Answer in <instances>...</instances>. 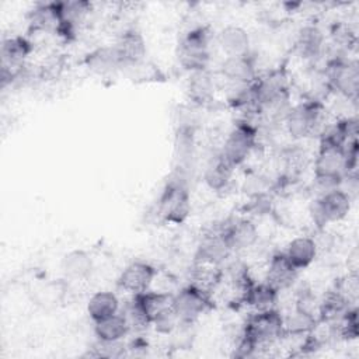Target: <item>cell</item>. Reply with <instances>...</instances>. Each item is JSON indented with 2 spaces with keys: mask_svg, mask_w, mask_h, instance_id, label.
I'll use <instances>...</instances> for the list:
<instances>
[{
  "mask_svg": "<svg viewBox=\"0 0 359 359\" xmlns=\"http://www.w3.org/2000/svg\"><path fill=\"white\" fill-rule=\"evenodd\" d=\"M191 210L189 191L184 171L178 170L165 182L158 201H157V216L171 224L182 223Z\"/></svg>",
  "mask_w": 359,
  "mask_h": 359,
  "instance_id": "obj_1",
  "label": "cell"
},
{
  "mask_svg": "<svg viewBox=\"0 0 359 359\" xmlns=\"http://www.w3.org/2000/svg\"><path fill=\"white\" fill-rule=\"evenodd\" d=\"M240 335L257 351L268 348L283 337V316L276 307L265 311H252Z\"/></svg>",
  "mask_w": 359,
  "mask_h": 359,
  "instance_id": "obj_2",
  "label": "cell"
},
{
  "mask_svg": "<svg viewBox=\"0 0 359 359\" xmlns=\"http://www.w3.org/2000/svg\"><path fill=\"white\" fill-rule=\"evenodd\" d=\"M212 34L206 27L189 29L178 43V60L189 73L205 70L210 62Z\"/></svg>",
  "mask_w": 359,
  "mask_h": 359,
  "instance_id": "obj_3",
  "label": "cell"
},
{
  "mask_svg": "<svg viewBox=\"0 0 359 359\" xmlns=\"http://www.w3.org/2000/svg\"><path fill=\"white\" fill-rule=\"evenodd\" d=\"M323 107L320 101L310 100L292 105L283 125L287 135L294 140H304L323 130Z\"/></svg>",
  "mask_w": 359,
  "mask_h": 359,
  "instance_id": "obj_4",
  "label": "cell"
},
{
  "mask_svg": "<svg viewBox=\"0 0 359 359\" xmlns=\"http://www.w3.org/2000/svg\"><path fill=\"white\" fill-rule=\"evenodd\" d=\"M352 198L341 188L316 196L310 203V217L317 229H324L330 223L344 220L352 208Z\"/></svg>",
  "mask_w": 359,
  "mask_h": 359,
  "instance_id": "obj_5",
  "label": "cell"
},
{
  "mask_svg": "<svg viewBox=\"0 0 359 359\" xmlns=\"http://www.w3.org/2000/svg\"><path fill=\"white\" fill-rule=\"evenodd\" d=\"M257 139L258 132L255 126L247 119H243L230 129L219 153L233 167H238L254 151Z\"/></svg>",
  "mask_w": 359,
  "mask_h": 359,
  "instance_id": "obj_6",
  "label": "cell"
},
{
  "mask_svg": "<svg viewBox=\"0 0 359 359\" xmlns=\"http://www.w3.org/2000/svg\"><path fill=\"white\" fill-rule=\"evenodd\" d=\"M212 306L209 292L195 283L184 286L172 294V310L180 325L194 324Z\"/></svg>",
  "mask_w": 359,
  "mask_h": 359,
  "instance_id": "obj_7",
  "label": "cell"
},
{
  "mask_svg": "<svg viewBox=\"0 0 359 359\" xmlns=\"http://www.w3.org/2000/svg\"><path fill=\"white\" fill-rule=\"evenodd\" d=\"M328 87L345 97L356 101L359 91V67L355 60L335 57L327 69Z\"/></svg>",
  "mask_w": 359,
  "mask_h": 359,
  "instance_id": "obj_8",
  "label": "cell"
},
{
  "mask_svg": "<svg viewBox=\"0 0 359 359\" xmlns=\"http://www.w3.org/2000/svg\"><path fill=\"white\" fill-rule=\"evenodd\" d=\"M224 222L219 226H215L209 229L199 240L195 259L198 264L212 265V266H220L230 255L233 254V250L224 236Z\"/></svg>",
  "mask_w": 359,
  "mask_h": 359,
  "instance_id": "obj_9",
  "label": "cell"
},
{
  "mask_svg": "<svg viewBox=\"0 0 359 359\" xmlns=\"http://www.w3.org/2000/svg\"><path fill=\"white\" fill-rule=\"evenodd\" d=\"M252 91L258 109L289 97V83L287 76L282 69L271 70L264 76H257L252 81Z\"/></svg>",
  "mask_w": 359,
  "mask_h": 359,
  "instance_id": "obj_10",
  "label": "cell"
},
{
  "mask_svg": "<svg viewBox=\"0 0 359 359\" xmlns=\"http://www.w3.org/2000/svg\"><path fill=\"white\" fill-rule=\"evenodd\" d=\"M157 269L146 261L129 262L118 276V286L130 296L151 289Z\"/></svg>",
  "mask_w": 359,
  "mask_h": 359,
  "instance_id": "obj_11",
  "label": "cell"
},
{
  "mask_svg": "<svg viewBox=\"0 0 359 359\" xmlns=\"http://www.w3.org/2000/svg\"><path fill=\"white\" fill-rule=\"evenodd\" d=\"M224 236L233 252L252 248L259 238V231L252 219L241 216L224 222Z\"/></svg>",
  "mask_w": 359,
  "mask_h": 359,
  "instance_id": "obj_12",
  "label": "cell"
},
{
  "mask_svg": "<svg viewBox=\"0 0 359 359\" xmlns=\"http://www.w3.org/2000/svg\"><path fill=\"white\" fill-rule=\"evenodd\" d=\"M346 174L345 147L320 144L314 158V177L339 178Z\"/></svg>",
  "mask_w": 359,
  "mask_h": 359,
  "instance_id": "obj_13",
  "label": "cell"
},
{
  "mask_svg": "<svg viewBox=\"0 0 359 359\" xmlns=\"http://www.w3.org/2000/svg\"><path fill=\"white\" fill-rule=\"evenodd\" d=\"M219 70L220 74L234 86L251 84L258 76L255 59L250 52L238 56H224Z\"/></svg>",
  "mask_w": 359,
  "mask_h": 359,
  "instance_id": "obj_14",
  "label": "cell"
},
{
  "mask_svg": "<svg viewBox=\"0 0 359 359\" xmlns=\"http://www.w3.org/2000/svg\"><path fill=\"white\" fill-rule=\"evenodd\" d=\"M299 269L293 266V264L287 259L283 251L275 252L268 259L265 268L264 280L275 287L278 292L290 287L299 276Z\"/></svg>",
  "mask_w": 359,
  "mask_h": 359,
  "instance_id": "obj_15",
  "label": "cell"
},
{
  "mask_svg": "<svg viewBox=\"0 0 359 359\" xmlns=\"http://www.w3.org/2000/svg\"><path fill=\"white\" fill-rule=\"evenodd\" d=\"M59 13V35L69 38L76 32V29L86 21L87 15L91 13V3L84 0H67L56 1Z\"/></svg>",
  "mask_w": 359,
  "mask_h": 359,
  "instance_id": "obj_16",
  "label": "cell"
},
{
  "mask_svg": "<svg viewBox=\"0 0 359 359\" xmlns=\"http://www.w3.org/2000/svg\"><path fill=\"white\" fill-rule=\"evenodd\" d=\"M122 66H135L146 56V41L140 31L129 28L123 31L114 43Z\"/></svg>",
  "mask_w": 359,
  "mask_h": 359,
  "instance_id": "obj_17",
  "label": "cell"
},
{
  "mask_svg": "<svg viewBox=\"0 0 359 359\" xmlns=\"http://www.w3.org/2000/svg\"><path fill=\"white\" fill-rule=\"evenodd\" d=\"M216 43L226 56H238L250 52L251 36L240 25H226L216 35Z\"/></svg>",
  "mask_w": 359,
  "mask_h": 359,
  "instance_id": "obj_18",
  "label": "cell"
},
{
  "mask_svg": "<svg viewBox=\"0 0 359 359\" xmlns=\"http://www.w3.org/2000/svg\"><path fill=\"white\" fill-rule=\"evenodd\" d=\"M60 269L70 280H86L94 271V259L86 250H72L63 255Z\"/></svg>",
  "mask_w": 359,
  "mask_h": 359,
  "instance_id": "obj_19",
  "label": "cell"
},
{
  "mask_svg": "<svg viewBox=\"0 0 359 359\" xmlns=\"http://www.w3.org/2000/svg\"><path fill=\"white\" fill-rule=\"evenodd\" d=\"M287 259L299 271L309 268L318 254V244L313 237L299 236L292 238L283 251Z\"/></svg>",
  "mask_w": 359,
  "mask_h": 359,
  "instance_id": "obj_20",
  "label": "cell"
},
{
  "mask_svg": "<svg viewBox=\"0 0 359 359\" xmlns=\"http://www.w3.org/2000/svg\"><path fill=\"white\" fill-rule=\"evenodd\" d=\"M294 48L297 55L304 60L317 59L324 48V34L314 24L303 25L296 36Z\"/></svg>",
  "mask_w": 359,
  "mask_h": 359,
  "instance_id": "obj_21",
  "label": "cell"
},
{
  "mask_svg": "<svg viewBox=\"0 0 359 359\" xmlns=\"http://www.w3.org/2000/svg\"><path fill=\"white\" fill-rule=\"evenodd\" d=\"M279 292L269 283L252 282L243 293L241 300L252 311H265L276 307Z\"/></svg>",
  "mask_w": 359,
  "mask_h": 359,
  "instance_id": "obj_22",
  "label": "cell"
},
{
  "mask_svg": "<svg viewBox=\"0 0 359 359\" xmlns=\"http://www.w3.org/2000/svg\"><path fill=\"white\" fill-rule=\"evenodd\" d=\"M234 168L230 163H227L220 153L213 156L203 172V181L205 184L215 192H222L227 189L233 181Z\"/></svg>",
  "mask_w": 359,
  "mask_h": 359,
  "instance_id": "obj_23",
  "label": "cell"
},
{
  "mask_svg": "<svg viewBox=\"0 0 359 359\" xmlns=\"http://www.w3.org/2000/svg\"><path fill=\"white\" fill-rule=\"evenodd\" d=\"M215 91V79L209 69L189 73L187 93L192 102H195L196 105H205L213 100Z\"/></svg>",
  "mask_w": 359,
  "mask_h": 359,
  "instance_id": "obj_24",
  "label": "cell"
},
{
  "mask_svg": "<svg viewBox=\"0 0 359 359\" xmlns=\"http://www.w3.org/2000/svg\"><path fill=\"white\" fill-rule=\"evenodd\" d=\"M87 314L93 323L101 321L121 311V300L112 290H98L87 302Z\"/></svg>",
  "mask_w": 359,
  "mask_h": 359,
  "instance_id": "obj_25",
  "label": "cell"
},
{
  "mask_svg": "<svg viewBox=\"0 0 359 359\" xmlns=\"http://www.w3.org/2000/svg\"><path fill=\"white\" fill-rule=\"evenodd\" d=\"M132 297L140 306V309L149 318L150 324H153V321L158 316H161L163 313H165L172 307V293H168V292L149 289L143 293L133 294Z\"/></svg>",
  "mask_w": 359,
  "mask_h": 359,
  "instance_id": "obj_26",
  "label": "cell"
},
{
  "mask_svg": "<svg viewBox=\"0 0 359 359\" xmlns=\"http://www.w3.org/2000/svg\"><path fill=\"white\" fill-rule=\"evenodd\" d=\"M86 65L91 72H94L100 76L112 74L114 72L123 67L114 45L100 46V48L91 50L86 56Z\"/></svg>",
  "mask_w": 359,
  "mask_h": 359,
  "instance_id": "obj_27",
  "label": "cell"
},
{
  "mask_svg": "<svg viewBox=\"0 0 359 359\" xmlns=\"http://www.w3.org/2000/svg\"><path fill=\"white\" fill-rule=\"evenodd\" d=\"M93 324H94V335L98 341H107V342L123 341L125 337H128V334L130 332V327L121 311Z\"/></svg>",
  "mask_w": 359,
  "mask_h": 359,
  "instance_id": "obj_28",
  "label": "cell"
},
{
  "mask_svg": "<svg viewBox=\"0 0 359 359\" xmlns=\"http://www.w3.org/2000/svg\"><path fill=\"white\" fill-rule=\"evenodd\" d=\"M28 24L32 31H55L57 34L60 20L57 13L56 1L53 3H39L34 6L28 15Z\"/></svg>",
  "mask_w": 359,
  "mask_h": 359,
  "instance_id": "obj_29",
  "label": "cell"
},
{
  "mask_svg": "<svg viewBox=\"0 0 359 359\" xmlns=\"http://www.w3.org/2000/svg\"><path fill=\"white\" fill-rule=\"evenodd\" d=\"M351 297L344 290H331L320 304V320L335 324L351 309Z\"/></svg>",
  "mask_w": 359,
  "mask_h": 359,
  "instance_id": "obj_30",
  "label": "cell"
},
{
  "mask_svg": "<svg viewBox=\"0 0 359 359\" xmlns=\"http://www.w3.org/2000/svg\"><path fill=\"white\" fill-rule=\"evenodd\" d=\"M317 318L310 309L294 306L293 311L283 316V337L285 335H309L316 328Z\"/></svg>",
  "mask_w": 359,
  "mask_h": 359,
  "instance_id": "obj_31",
  "label": "cell"
},
{
  "mask_svg": "<svg viewBox=\"0 0 359 359\" xmlns=\"http://www.w3.org/2000/svg\"><path fill=\"white\" fill-rule=\"evenodd\" d=\"M94 356L101 358H119L125 353V344L123 341H115V342H107V341H98L95 342L94 348Z\"/></svg>",
  "mask_w": 359,
  "mask_h": 359,
  "instance_id": "obj_32",
  "label": "cell"
}]
</instances>
